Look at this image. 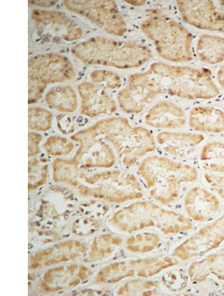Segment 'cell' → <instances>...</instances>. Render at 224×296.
Returning a JSON list of instances; mask_svg holds the SVG:
<instances>
[{
    "label": "cell",
    "mask_w": 224,
    "mask_h": 296,
    "mask_svg": "<svg viewBox=\"0 0 224 296\" xmlns=\"http://www.w3.org/2000/svg\"><path fill=\"white\" fill-rule=\"evenodd\" d=\"M177 263V261L169 258H165L163 262H159L149 267L143 268L138 272V276L142 277L152 276L163 269L172 266Z\"/></svg>",
    "instance_id": "28"
},
{
    "label": "cell",
    "mask_w": 224,
    "mask_h": 296,
    "mask_svg": "<svg viewBox=\"0 0 224 296\" xmlns=\"http://www.w3.org/2000/svg\"><path fill=\"white\" fill-rule=\"evenodd\" d=\"M52 250V248L47 249L44 251H42L41 252H40L39 253L42 256V255H48L51 253Z\"/></svg>",
    "instance_id": "35"
},
{
    "label": "cell",
    "mask_w": 224,
    "mask_h": 296,
    "mask_svg": "<svg viewBox=\"0 0 224 296\" xmlns=\"http://www.w3.org/2000/svg\"><path fill=\"white\" fill-rule=\"evenodd\" d=\"M146 123L157 129H176L186 122L183 110L176 104L161 101L154 105L145 116Z\"/></svg>",
    "instance_id": "16"
},
{
    "label": "cell",
    "mask_w": 224,
    "mask_h": 296,
    "mask_svg": "<svg viewBox=\"0 0 224 296\" xmlns=\"http://www.w3.org/2000/svg\"><path fill=\"white\" fill-rule=\"evenodd\" d=\"M90 138L91 142L86 150V166L88 167L112 166L115 163V157L112 149L105 143Z\"/></svg>",
    "instance_id": "21"
},
{
    "label": "cell",
    "mask_w": 224,
    "mask_h": 296,
    "mask_svg": "<svg viewBox=\"0 0 224 296\" xmlns=\"http://www.w3.org/2000/svg\"><path fill=\"white\" fill-rule=\"evenodd\" d=\"M72 54L87 65H101L119 69L139 67L152 57L149 48L130 41L95 36L73 46Z\"/></svg>",
    "instance_id": "1"
},
{
    "label": "cell",
    "mask_w": 224,
    "mask_h": 296,
    "mask_svg": "<svg viewBox=\"0 0 224 296\" xmlns=\"http://www.w3.org/2000/svg\"><path fill=\"white\" fill-rule=\"evenodd\" d=\"M61 288L59 287L54 288L53 289H49V292H55L61 290Z\"/></svg>",
    "instance_id": "39"
},
{
    "label": "cell",
    "mask_w": 224,
    "mask_h": 296,
    "mask_svg": "<svg viewBox=\"0 0 224 296\" xmlns=\"http://www.w3.org/2000/svg\"><path fill=\"white\" fill-rule=\"evenodd\" d=\"M80 269L82 271H87V269L85 267H84V266H80Z\"/></svg>",
    "instance_id": "43"
},
{
    "label": "cell",
    "mask_w": 224,
    "mask_h": 296,
    "mask_svg": "<svg viewBox=\"0 0 224 296\" xmlns=\"http://www.w3.org/2000/svg\"><path fill=\"white\" fill-rule=\"evenodd\" d=\"M28 102L38 101L42 96L47 85L35 78L28 77Z\"/></svg>",
    "instance_id": "27"
},
{
    "label": "cell",
    "mask_w": 224,
    "mask_h": 296,
    "mask_svg": "<svg viewBox=\"0 0 224 296\" xmlns=\"http://www.w3.org/2000/svg\"><path fill=\"white\" fill-rule=\"evenodd\" d=\"M91 184L100 186L91 191L97 197L111 202H122L142 196L140 185L136 177L121 170H112L95 174L87 178Z\"/></svg>",
    "instance_id": "8"
},
{
    "label": "cell",
    "mask_w": 224,
    "mask_h": 296,
    "mask_svg": "<svg viewBox=\"0 0 224 296\" xmlns=\"http://www.w3.org/2000/svg\"><path fill=\"white\" fill-rule=\"evenodd\" d=\"M189 275L196 282L204 281L211 275L224 280V254H213L200 261L193 262L189 267Z\"/></svg>",
    "instance_id": "19"
},
{
    "label": "cell",
    "mask_w": 224,
    "mask_h": 296,
    "mask_svg": "<svg viewBox=\"0 0 224 296\" xmlns=\"http://www.w3.org/2000/svg\"><path fill=\"white\" fill-rule=\"evenodd\" d=\"M57 0H29L28 3L40 7H50L54 5Z\"/></svg>",
    "instance_id": "30"
},
{
    "label": "cell",
    "mask_w": 224,
    "mask_h": 296,
    "mask_svg": "<svg viewBox=\"0 0 224 296\" xmlns=\"http://www.w3.org/2000/svg\"><path fill=\"white\" fill-rule=\"evenodd\" d=\"M78 90L82 99L81 112L89 117L100 114H109L116 110L114 100L101 88L94 84L84 82L79 84Z\"/></svg>",
    "instance_id": "14"
},
{
    "label": "cell",
    "mask_w": 224,
    "mask_h": 296,
    "mask_svg": "<svg viewBox=\"0 0 224 296\" xmlns=\"http://www.w3.org/2000/svg\"><path fill=\"white\" fill-rule=\"evenodd\" d=\"M157 141L166 153L179 157L187 156L204 140L203 135L190 133L162 132Z\"/></svg>",
    "instance_id": "17"
},
{
    "label": "cell",
    "mask_w": 224,
    "mask_h": 296,
    "mask_svg": "<svg viewBox=\"0 0 224 296\" xmlns=\"http://www.w3.org/2000/svg\"><path fill=\"white\" fill-rule=\"evenodd\" d=\"M205 178L211 186L224 198V176H216L206 173L205 174Z\"/></svg>",
    "instance_id": "29"
},
{
    "label": "cell",
    "mask_w": 224,
    "mask_h": 296,
    "mask_svg": "<svg viewBox=\"0 0 224 296\" xmlns=\"http://www.w3.org/2000/svg\"><path fill=\"white\" fill-rule=\"evenodd\" d=\"M138 170L151 196L163 204L177 197L181 182H193L197 178L194 167L156 155L145 158Z\"/></svg>",
    "instance_id": "3"
},
{
    "label": "cell",
    "mask_w": 224,
    "mask_h": 296,
    "mask_svg": "<svg viewBox=\"0 0 224 296\" xmlns=\"http://www.w3.org/2000/svg\"><path fill=\"white\" fill-rule=\"evenodd\" d=\"M140 27L163 58L174 62L192 59V35L175 20L164 16H150L141 23Z\"/></svg>",
    "instance_id": "5"
},
{
    "label": "cell",
    "mask_w": 224,
    "mask_h": 296,
    "mask_svg": "<svg viewBox=\"0 0 224 296\" xmlns=\"http://www.w3.org/2000/svg\"><path fill=\"white\" fill-rule=\"evenodd\" d=\"M164 284L173 292L182 290L187 285V278L180 271L166 273L162 278Z\"/></svg>",
    "instance_id": "26"
},
{
    "label": "cell",
    "mask_w": 224,
    "mask_h": 296,
    "mask_svg": "<svg viewBox=\"0 0 224 296\" xmlns=\"http://www.w3.org/2000/svg\"><path fill=\"white\" fill-rule=\"evenodd\" d=\"M45 101L50 107L63 112H72L77 106L75 92L69 86H58L50 90L46 95Z\"/></svg>",
    "instance_id": "22"
},
{
    "label": "cell",
    "mask_w": 224,
    "mask_h": 296,
    "mask_svg": "<svg viewBox=\"0 0 224 296\" xmlns=\"http://www.w3.org/2000/svg\"><path fill=\"white\" fill-rule=\"evenodd\" d=\"M63 3L68 10L85 16L109 34L122 36L126 30V23L113 0H66Z\"/></svg>",
    "instance_id": "6"
},
{
    "label": "cell",
    "mask_w": 224,
    "mask_h": 296,
    "mask_svg": "<svg viewBox=\"0 0 224 296\" xmlns=\"http://www.w3.org/2000/svg\"><path fill=\"white\" fill-rule=\"evenodd\" d=\"M219 3L224 10V0H220L219 1Z\"/></svg>",
    "instance_id": "41"
},
{
    "label": "cell",
    "mask_w": 224,
    "mask_h": 296,
    "mask_svg": "<svg viewBox=\"0 0 224 296\" xmlns=\"http://www.w3.org/2000/svg\"><path fill=\"white\" fill-rule=\"evenodd\" d=\"M223 240L224 214L178 246L173 255L182 260L201 256L218 247Z\"/></svg>",
    "instance_id": "11"
},
{
    "label": "cell",
    "mask_w": 224,
    "mask_h": 296,
    "mask_svg": "<svg viewBox=\"0 0 224 296\" xmlns=\"http://www.w3.org/2000/svg\"><path fill=\"white\" fill-rule=\"evenodd\" d=\"M45 234L46 235H50L51 234V233H50V232L46 231V232H45Z\"/></svg>",
    "instance_id": "44"
},
{
    "label": "cell",
    "mask_w": 224,
    "mask_h": 296,
    "mask_svg": "<svg viewBox=\"0 0 224 296\" xmlns=\"http://www.w3.org/2000/svg\"><path fill=\"white\" fill-rule=\"evenodd\" d=\"M150 70L168 79L167 93L171 95L195 100L211 99L219 94L212 72L205 68L173 66L159 62L153 63Z\"/></svg>",
    "instance_id": "4"
},
{
    "label": "cell",
    "mask_w": 224,
    "mask_h": 296,
    "mask_svg": "<svg viewBox=\"0 0 224 296\" xmlns=\"http://www.w3.org/2000/svg\"><path fill=\"white\" fill-rule=\"evenodd\" d=\"M181 16L197 28L224 32V13L219 11L212 0H177Z\"/></svg>",
    "instance_id": "10"
},
{
    "label": "cell",
    "mask_w": 224,
    "mask_h": 296,
    "mask_svg": "<svg viewBox=\"0 0 224 296\" xmlns=\"http://www.w3.org/2000/svg\"><path fill=\"white\" fill-rule=\"evenodd\" d=\"M39 265L37 263H35L33 264L31 266V268H33V269H36L38 267Z\"/></svg>",
    "instance_id": "40"
},
{
    "label": "cell",
    "mask_w": 224,
    "mask_h": 296,
    "mask_svg": "<svg viewBox=\"0 0 224 296\" xmlns=\"http://www.w3.org/2000/svg\"><path fill=\"white\" fill-rule=\"evenodd\" d=\"M159 241L157 235L152 233H143L130 237L127 240V249L132 252H146L151 251Z\"/></svg>",
    "instance_id": "24"
},
{
    "label": "cell",
    "mask_w": 224,
    "mask_h": 296,
    "mask_svg": "<svg viewBox=\"0 0 224 296\" xmlns=\"http://www.w3.org/2000/svg\"><path fill=\"white\" fill-rule=\"evenodd\" d=\"M32 19L41 30V34L49 33V36L72 41L82 35L81 28L65 13L60 11L34 9L31 14Z\"/></svg>",
    "instance_id": "12"
},
{
    "label": "cell",
    "mask_w": 224,
    "mask_h": 296,
    "mask_svg": "<svg viewBox=\"0 0 224 296\" xmlns=\"http://www.w3.org/2000/svg\"><path fill=\"white\" fill-rule=\"evenodd\" d=\"M196 51L202 61L210 64L220 63L224 60V38L203 34L198 40Z\"/></svg>",
    "instance_id": "20"
},
{
    "label": "cell",
    "mask_w": 224,
    "mask_h": 296,
    "mask_svg": "<svg viewBox=\"0 0 224 296\" xmlns=\"http://www.w3.org/2000/svg\"><path fill=\"white\" fill-rule=\"evenodd\" d=\"M160 211L161 208L150 202H139L118 211L113 220L121 231L131 233L155 223L159 225Z\"/></svg>",
    "instance_id": "13"
},
{
    "label": "cell",
    "mask_w": 224,
    "mask_h": 296,
    "mask_svg": "<svg viewBox=\"0 0 224 296\" xmlns=\"http://www.w3.org/2000/svg\"><path fill=\"white\" fill-rule=\"evenodd\" d=\"M184 206L188 214L199 221L207 220L217 212L220 203L217 198L201 187H194L187 194Z\"/></svg>",
    "instance_id": "15"
},
{
    "label": "cell",
    "mask_w": 224,
    "mask_h": 296,
    "mask_svg": "<svg viewBox=\"0 0 224 296\" xmlns=\"http://www.w3.org/2000/svg\"><path fill=\"white\" fill-rule=\"evenodd\" d=\"M125 1L133 5H142L146 2L145 0H125Z\"/></svg>",
    "instance_id": "33"
},
{
    "label": "cell",
    "mask_w": 224,
    "mask_h": 296,
    "mask_svg": "<svg viewBox=\"0 0 224 296\" xmlns=\"http://www.w3.org/2000/svg\"><path fill=\"white\" fill-rule=\"evenodd\" d=\"M92 80L96 83H105L107 87L113 89L121 83L119 76L115 73L106 70H96L90 74Z\"/></svg>",
    "instance_id": "25"
},
{
    "label": "cell",
    "mask_w": 224,
    "mask_h": 296,
    "mask_svg": "<svg viewBox=\"0 0 224 296\" xmlns=\"http://www.w3.org/2000/svg\"><path fill=\"white\" fill-rule=\"evenodd\" d=\"M63 267H60L57 268H55L53 270H52V272H60L62 271L63 270Z\"/></svg>",
    "instance_id": "37"
},
{
    "label": "cell",
    "mask_w": 224,
    "mask_h": 296,
    "mask_svg": "<svg viewBox=\"0 0 224 296\" xmlns=\"http://www.w3.org/2000/svg\"><path fill=\"white\" fill-rule=\"evenodd\" d=\"M200 159L205 169L224 172V144L214 142L206 145L201 151Z\"/></svg>",
    "instance_id": "23"
},
{
    "label": "cell",
    "mask_w": 224,
    "mask_h": 296,
    "mask_svg": "<svg viewBox=\"0 0 224 296\" xmlns=\"http://www.w3.org/2000/svg\"><path fill=\"white\" fill-rule=\"evenodd\" d=\"M76 268H77V266H76V265H73V266H70L68 268V269L69 270H70L71 272H72Z\"/></svg>",
    "instance_id": "38"
},
{
    "label": "cell",
    "mask_w": 224,
    "mask_h": 296,
    "mask_svg": "<svg viewBox=\"0 0 224 296\" xmlns=\"http://www.w3.org/2000/svg\"><path fill=\"white\" fill-rule=\"evenodd\" d=\"M58 262L56 261V260H54V259H52L48 261H47V262H46L45 263H44V265L45 266H48V265H50L53 264H55V263H57Z\"/></svg>",
    "instance_id": "36"
},
{
    "label": "cell",
    "mask_w": 224,
    "mask_h": 296,
    "mask_svg": "<svg viewBox=\"0 0 224 296\" xmlns=\"http://www.w3.org/2000/svg\"><path fill=\"white\" fill-rule=\"evenodd\" d=\"M75 74L69 59L58 53L38 54L28 59V77L38 80L47 85L70 80Z\"/></svg>",
    "instance_id": "9"
},
{
    "label": "cell",
    "mask_w": 224,
    "mask_h": 296,
    "mask_svg": "<svg viewBox=\"0 0 224 296\" xmlns=\"http://www.w3.org/2000/svg\"><path fill=\"white\" fill-rule=\"evenodd\" d=\"M88 132L94 138L104 136L112 145L126 166L134 165L140 157L156 148L153 137L147 129L132 127L122 117L104 120L89 128Z\"/></svg>",
    "instance_id": "2"
},
{
    "label": "cell",
    "mask_w": 224,
    "mask_h": 296,
    "mask_svg": "<svg viewBox=\"0 0 224 296\" xmlns=\"http://www.w3.org/2000/svg\"><path fill=\"white\" fill-rule=\"evenodd\" d=\"M52 272V270H48L44 275L43 279L45 281V282L47 283H51L52 282V278H51V273Z\"/></svg>",
    "instance_id": "32"
},
{
    "label": "cell",
    "mask_w": 224,
    "mask_h": 296,
    "mask_svg": "<svg viewBox=\"0 0 224 296\" xmlns=\"http://www.w3.org/2000/svg\"><path fill=\"white\" fill-rule=\"evenodd\" d=\"M150 70L129 76L127 85L117 94L121 109L127 114H137L162 92V85Z\"/></svg>",
    "instance_id": "7"
},
{
    "label": "cell",
    "mask_w": 224,
    "mask_h": 296,
    "mask_svg": "<svg viewBox=\"0 0 224 296\" xmlns=\"http://www.w3.org/2000/svg\"><path fill=\"white\" fill-rule=\"evenodd\" d=\"M76 245L77 246H80V243H79V242H76Z\"/></svg>",
    "instance_id": "45"
},
{
    "label": "cell",
    "mask_w": 224,
    "mask_h": 296,
    "mask_svg": "<svg viewBox=\"0 0 224 296\" xmlns=\"http://www.w3.org/2000/svg\"><path fill=\"white\" fill-rule=\"evenodd\" d=\"M84 272L85 271L81 270L78 274V276L81 280H84L87 279L86 275Z\"/></svg>",
    "instance_id": "34"
},
{
    "label": "cell",
    "mask_w": 224,
    "mask_h": 296,
    "mask_svg": "<svg viewBox=\"0 0 224 296\" xmlns=\"http://www.w3.org/2000/svg\"><path fill=\"white\" fill-rule=\"evenodd\" d=\"M79 283V280H76V281H74L73 282H72V283H70V284H69V286H72V285H75V284H78V283Z\"/></svg>",
    "instance_id": "42"
},
{
    "label": "cell",
    "mask_w": 224,
    "mask_h": 296,
    "mask_svg": "<svg viewBox=\"0 0 224 296\" xmlns=\"http://www.w3.org/2000/svg\"><path fill=\"white\" fill-rule=\"evenodd\" d=\"M217 77L219 83L224 89V65H223L218 71Z\"/></svg>",
    "instance_id": "31"
},
{
    "label": "cell",
    "mask_w": 224,
    "mask_h": 296,
    "mask_svg": "<svg viewBox=\"0 0 224 296\" xmlns=\"http://www.w3.org/2000/svg\"><path fill=\"white\" fill-rule=\"evenodd\" d=\"M189 125L200 132L219 133L224 131V113L212 107H197L190 112Z\"/></svg>",
    "instance_id": "18"
}]
</instances>
